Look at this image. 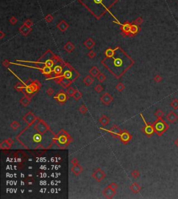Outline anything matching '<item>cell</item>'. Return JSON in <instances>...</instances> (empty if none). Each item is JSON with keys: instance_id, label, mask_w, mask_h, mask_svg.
<instances>
[{"instance_id": "cell-1", "label": "cell", "mask_w": 178, "mask_h": 199, "mask_svg": "<svg viewBox=\"0 0 178 199\" xmlns=\"http://www.w3.org/2000/svg\"><path fill=\"white\" fill-rule=\"evenodd\" d=\"M154 126L155 133L158 136H162L169 128L168 124L165 122L162 118H157V119L152 124Z\"/></svg>"}, {"instance_id": "cell-2", "label": "cell", "mask_w": 178, "mask_h": 199, "mask_svg": "<svg viewBox=\"0 0 178 199\" xmlns=\"http://www.w3.org/2000/svg\"><path fill=\"white\" fill-rule=\"evenodd\" d=\"M34 129L37 131V133H41V135L46 133L49 130V127L47 124L46 122H45L43 120L39 119L38 121V122H36V124L34 126Z\"/></svg>"}, {"instance_id": "cell-3", "label": "cell", "mask_w": 178, "mask_h": 199, "mask_svg": "<svg viewBox=\"0 0 178 199\" xmlns=\"http://www.w3.org/2000/svg\"><path fill=\"white\" fill-rule=\"evenodd\" d=\"M105 172L100 168L96 169L92 174V177L94 180H95L98 183H100L106 178Z\"/></svg>"}, {"instance_id": "cell-4", "label": "cell", "mask_w": 178, "mask_h": 199, "mask_svg": "<svg viewBox=\"0 0 178 199\" xmlns=\"http://www.w3.org/2000/svg\"><path fill=\"white\" fill-rule=\"evenodd\" d=\"M141 116L142 119H143V121H144V123H145V126L143 128V133H144L147 137H151L152 135H153L154 133H155V130H154L153 125H152V124L150 125V124H147L146 120L144 119V118H143V115H142V114H141Z\"/></svg>"}, {"instance_id": "cell-5", "label": "cell", "mask_w": 178, "mask_h": 199, "mask_svg": "<svg viewBox=\"0 0 178 199\" xmlns=\"http://www.w3.org/2000/svg\"><path fill=\"white\" fill-rule=\"evenodd\" d=\"M22 119L28 126H31L36 121V120L37 119V117L32 112L29 111L23 117Z\"/></svg>"}, {"instance_id": "cell-6", "label": "cell", "mask_w": 178, "mask_h": 199, "mask_svg": "<svg viewBox=\"0 0 178 199\" xmlns=\"http://www.w3.org/2000/svg\"><path fill=\"white\" fill-rule=\"evenodd\" d=\"M40 85H41L40 82L33 81L30 85L26 86V87L25 88V90H26V92L29 95H31V94L36 92L40 89Z\"/></svg>"}, {"instance_id": "cell-7", "label": "cell", "mask_w": 178, "mask_h": 199, "mask_svg": "<svg viewBox=\"0 0 178 199\" xmlns=\"http://www.w3.org/2000/svg\"><path fill=\"white\" fill-rule=\"evenodd\" d=\"M102 194L105 197L106 199H111L115 196L116 194V190H114L112 188H111L109 185L106 187L102 191Z\"/></svg>"}, {"instance_id": "cell-8", "label": "cell", "mask_w": 178, "mask_h": 199, "mask_svg": "<svg viewBox=\"0 0 178 199\" xmlns=\"http://www.w3.org/2000/svg\"><path fill=\"white\" fill-rule=\"evenodd\" d=\"M100 101L104 105H105L106 106L109 105L110 104L113 102V96H111L109 93L106 92L105 94H103L100 97Z\"/></svg>"}, {"instance_id": "cell-9", "label": "cell", "mask_w": 178, "mask_h": 199, "mask_svg": "<svg viewBox=\"0 0 178 199\" xmlns=\"http://www.w3.org/2000/svg\"><path fill=\"white\" fill-rule=\"evenodd\" d=\"M54 98L57 99V101L60 104H64L65 101L68 100V94L65 93L63 90H61L59 92H58L57 95L54 96Z\"/></svg>"}, {"instance_id": "cell-10", "label": "cell", "mask_w": 178, "mask_h": 199, "mask_svg": "<svg viewBox=\"0 0 178 199\" xmlns=\"http://www.w3.org/2000/svg\"><path fill=\"white\" fill-rule=\"evenodd\" d=\"M109 132L110 133L111 135H112L114 137L120 138V136L122 133V130L120 129V128L117 125H114L109 129Z\"/></svg>"}, {"instance_id": "cell-11", "label": "cell", "mask_w": 178, "mask_h": 199, "mask_svg": "<svg viewBox=\"0 0 178 199\" xmlns=\"http://www.w3.org/2000/svg\"><path fill=\"white\" fill-rule=\"evenodd\" d=\"M14 144V141L10 139V138H8V139H6L4 141H2L1 144H0V149L1 150H8V149H10V147L13 146V144Z\"/></svg>"}, {"instance_id": "cell-12", "label": "cell", "mask_w": 178, "mask_h": 199, "mask_svg": "<svg viewBox=\"0 0 178 199\" xmlns=\"http://www.w3.org/2000/svg\"><path fill=\"white\" fill-rule=\"evenodd\" d=\"M132 138V136L130 134V133L127 130H124L122 131V133H121V135L120 136V139L122 143H124L125 144H127L130 142Z\"/></svg>"}, {"instance_id": "cell-13", "label": "cell", "mask_w": 178, "mask_h": 199, "mask_svg": "<svg viewBox=\"0 0 178 199\" xmlns=\"http://www.w3.org/2000/svg\"><path fill=\"white\" fill-rule=\"evenodd\" d=\"M166 119L167 121L170 123V124H173L175 122H176L178 120V115L173 111H170L167 114H166Z\"/></svg>"}, {"instance_id": "cell-14", "label": "cell", "mask_w": 178, "mask_h": 199, "mask_svg": "<svg viewBox=\"0 0 178 199\" xmlns=\"http://www.w3.org/2000/svg\"><path fill=\"white\" fill-rule=\"evenodd\" d=\"M83 171H84V169L79 164H74L71 168V171L73 172V174L76 176H79L83 172Z\"/></svg>"}, {"instance_id": "cell-15", "label": "cell", "mask_w": 178, "mask_h": 199, "mask_svg": "<svg viewBox=\"0 0 178 199\" xmlns=\"http://www.w3.org/2000/svg\"><path fill=\"white\" fill-rule=\"evenodd\" d=\"M32 31V28L31 27H29L26 25L23 24L22 26H21L19 28V32L20 33L21 35H24V36H26L28 35Z\"/></svg>"}, {"instance_id": "cell-16", "label": "cell", "mask_w": 178, "mask_h": 199, "mask_svg": "<svg viewBox=\"0 0 178 199\" xmlns=\"http://www.w3.org/2000/svg\"><path fill=\"white\" fill-rule=\"evenodd\" d=\"M69 24H68L65 20H61L60 21L57 25V29L61 32H65L68 30V29L69 28Z\"/></svg>"}, {"instance_id": "cell-17", "label": "cell", "mask_w": 178, "mask_h": 199, "mask_svg": "<svg viewBox=\"0 0 178 199\" xmlns=\"http://www.w3.org/2000/svg\"><path fill=\"white\" fill-rule=\"evenodd\" d=\"M31 101V97L29 96V95H24L22 98H21L20 100V104H21L23 107H26V106H28V105L30 104Z\"/></svg>"}, {"instance_id": "cell-18", "label": "cell", "mask_w": 178, "mask_h": 199, "mask_svg": "<svg viewBox=\"0 0 178 199\" xmlns=\"http://www.w3.org/2000/svg\"><path fill=\"white\" fill-rule=\"evenodd\" d=\"M131 26V24L128 23V22H126V23H125V24H123L122 26V35L130 36Z\"/></svg>"}, {"instance_id": "cell-19", "label": "cell", "mask_w": 178, "mask_h": 199, "mask_svg": "<svg viewBox=\"0 0 178 199\" xmlns=\"http://www.w3.org/2000/svg\"><path fill=\"white\" fill-rule=\"evenodd\" d=\"M63 49H64V50H65L66 52L70 54V53H72V52H73V51H74V49H75V46L74 45V44H73V42H68L65 45L63 46Z\"/></svg>"}, {"instance_id": "cell-20", "label": "cell", "mask_w": 178, "mask_h": 199, "mask_svg": "<svg viewBox=\"0 0 178 199\" xmlns=\"http://www.w3.org/2000/svg\"><path fill=\"white\" fill-rule=\"evenodd\" d=\"M84 45L88 49H91L95 47V42L91 38H89L84 42Z\"/></svg>"}, {"instance_id": "cell-21", "label": "cell", "mask_w": 178, "mask_h": 199, "mask_svg": "<svg viewBox=\"0 0 178 199\" xmlns=\"http://www.w3.org/2000/svg\"><path fill=\"white\" fill-rule=\"evenodd\" d=\"M130 189L134 194H138L141 190V187L137 183H134L130 186Z\"/></svg>"}, {"instance_id": "cell-22", "label": "cell", "mask_w": 178, "mask_h": 199, "mask_svg": "<svg viewBox=\"0 0 178 199\" xmlns=\"http://www.w3.org/2000/svg\"><path fill=\"white\" fill-rule=\"evenodd\" d=\"M99 122L102 126H106L110 123V119L106 115L103 114L100 117V118L99 119Z\"/></svg>"}, {"instance_id": "cell-23", "label": "cell", "mask_w": 178, "mask_h": 199, "mask_svg": "<svg viewBox=\"0 0 178 199\" xmlns=\"http://www.w3.org/2000/svg\"><path fill=\"white\" fill-rule=\"evenodd\" d=\"M83 82H84V83L86 86H90V85L94 83V79L93 78L92 76L87 75V76H86L84 78Z\"/></svg>"}, {"instance_id": "cell-24", "label": "cell", "mask_w": 178, "mask_h": 199, "mask_svg": "<svg viewBox=\"0 0 178 199\" xmlns=\"http://www.w3.org/2000/svg\"><path fill=\"white\" fill-rule=\"evenodd\" d=\"M58 83L60 85H61L63 87H64V88H69L70 85L71 84V81H70L69 80L65 79L64 77L60 79V80L58 81Z\"/></svg>"}, {"instance_id": "cell-25", "label": "cell", "mask_w": 178, "mask_h": 199, "mask_svg": "<svg viewBox=\"0 0 178 199\" xmlns=\"http://www.w3.org/2000/svg\"><path fill=\"white\" fill-rule=\"evenodd\" d=\"M100 71L99 70V69L97 68V67L96 66H93L91 67V69L89 70V74L93 76V77H95L97 78V76L99 74Z\"/></svg>"}, {"instance_id": "cell-26", "label": "cell", "mask_w": 178, "mask_h": 199, "mask_svg": "<svg viewBox=\"0 0 178 199\" xmlns=\"http://www.w3.org/2000/svg\"><path fill=\"white\" fill-rule=\"evenodd\" d=\"M139 31V28H138V25H136V24H131V29H130V36H134Z\"/></svg>"}, {"instance_id": "cell-27", "label": "cell", "mask_w": 178, "mask_h": 199, "mask_svg": "<svg viewBox=\"0 0 178 199\" xmlns=\"http://www.w3.org/2000/svg\"><path fill=\"white\" fill-rule=\"evenodd\" d=\"M10 126L12 130H17L20 127V124L17 121H13L11 122V124H10Z\"/></svg>"}, {"instance_id": "cell-28", "label": "cell", "mask_w": 178, "mask_h": 199, "mask_svg": "<svg viewBox=\"0 0 178 199\" xmlns=\"http://www.w3.org/2000/svg\"><path fill=\"white\" fill-rule=\"evenodd\" d=\"M97 79L99 83H104V82L105 81V80L106 79V76L105 74H103V73L100 72V73H99V74L97 76Z\"/></svg>"}, {"instance_id": "cell-29", "label": "cell", "mask_w": 178, "mask_h": 199, "mask_svg": "<svg viewBox=\"0 0 178 199\" xmlns=\"http://www.w3.org/2000/svg\"><path fill=\"white\" fill-rule=\"evenodd\" d=\"M115 53V50H113L112 49H107L105 51V56L107 58H111L114 55Z\"/></svg>"}, {"instance_id": "cell-30", "label": "cell", "mask_w": 178, "mask_h": 199, "mask_svg": "<svg viewBox=\"0 0 178 199\" xmlns=\"http://www.w3.org/2000/svg\"><path fill=\"white\" fill-rule=\"evenodd\" d=\"M14 88L16 89V90L17 91V92H21V91H22L23 89H25L24 85L22 83H17L15 85Z\"/></svg>"}, {"instance_id": "cell-31", "label": "cell", "mask_w": 178, "mask_h": 199, "mask_svg": "<svg viewBox=\"0 0 178 199\" xmlns=\"http://www.w3.org/2000/svg\"><path fill=\"white\" fill-rule=\"evenodd\" d=\"M76 90H75V89L74 88H73V87H69V88H68L67 92H66V93L68 94V95L69 96L73 97V95H74Z\"/></svg>"}, {"instance_id": "cell-32", "label": "cell", "mask_w": 178, "mask_h": 199, "mask_svg": "<svg viewBox=\"0 0 178 199\" xmlns=\"http://www.w3.org/2000/svg\"><path fill=\"white\" fill-rule=\"evenodd\" d=\"M170 105L175 110H178V100L177 99H173V101H171V103L170 104Z\"/></svg>"}, {"instance_id": "cell-33", "label": "cell", "mask_w": 178, "mask_h": 199, "mask_svg": "<svg viewBox=\"0 0 178 199\" xmlns=\"http://www.w3.org/2000/svg\"><path fill=\"white\" fill-rule=\"evenodd\" d=\"M42 72L45 75H49L52 73V67L45 66L42 69Z\"/></svg>"}, {"instance_id": "cell-34", "label": "cell", "mask_w": 178, "mask_h": 199, "mask_svg": "<svg viewBox=\"0 0 178 199\" xmlns=\"http://www.w3.org/2000/svg\"><path fill=\"white\" fill-rule=\"evenodd\" d=\"M79 111L80 113H81L82 114H86L88 112V108L85 105H81V106L79 108Z\"/></svg>"}, {"instance_id": "cell-35", "label": "cell", "mask_w": 178, "mask_h": 199, "mask_svg": "<svg viewBox=\"0 0 178 199\" xmlns=\"http://www.w3.org/2000/svg\"><path fill=\"white\" fill-rule=\"evenodd\" d=\"M115 89H116L118 92H121L122 91H124V90L125 89V85L122 83H118L117 85L115 86Z\"/></svg>"}, {"instance_id": "cell-36", "label": "cell", "mask_w": 178, "mask_h": 199, "mask_svg": "<svg viewBox=\"0 0 178 199\" xmlns=\"http://www.w3.org/2000/svg\"><path fill=\"white\" fill-rule=\"evenodd\" d=\"M140 175H141V174H140L139 171H138V170H134L131 173V176L134 179H137V178H138L140 177Z\"/></svg>"}, {"instance_id": "cell-37", "label": "cell", "mask_w": 178, "mask_h": 199, "mask_svg": "<svg viewBox=\"0 0 178 199\" xmlns=\"http://www.w3.org/2000/svg\"><path fill=\"white\" fill-rule=\"evenodd\" d=\"M82 97V94H81V92H79V90H76L74 95H73V98L76 100V101H79L80 99Z\"/></svg>"}, {"instance_id": "cell-38", "label": "cell", "mask_w": 178, "mask_h": 199, "mask_svg": "<svg viewBox=\"0 0 178 199\" xmlns=\"http://www.w3.org/2000/svg\"><path fill=\"white\" fill-rule=\"evenodd\" d=\"M154 116H155L157 118H162V117L164 116V112L162 111V110L159 109V110H157V111L155 112Z\"/></svg>"}, {"instance_id": "cell-39", "label": "cell", "mask_w": 178, "mask_h": 199, "mask_svg": "<svg viewBox=\"0 0 178 199\" xmlns=\"http://www.w3.org/2000/svg\"><path fill=\"white\" fill-rule=\"evenodd\" d=\"M54 72L55 73L56 75H59V74H61V72H62V67H61V66H59V65L56 66V67H54Z\"/></svg>"}, {"instance_id": "cell-40", "label": "cell", "mask_w": 178, "mask_h": 199, "mask_svg": "<svg viewBox=\"0 0 178 199\" xmlns=\"http://www.w3.org/2000/svg\"><path fill=\"white\" fill-rule=\"evenodd\" d=\"M143 22V20L142 17H138L134 21V24H136V25H138V26L142 24Z\"/></svg>"}, {"instance_id": "cell-41", "label": "cell", "mask_w": 178, "mask_h": 199, "mask_svg": "<svg viewBox=\"0 0 178 199\" xmlns=\"http://www.w3.org/2000/svg\"><path fill=\"white\" fill-rule=\"evenodd\" d=\"M95 91L97 92V93H101L102 92L104 91V88L100 85V84H97V85L95 87Z\"/></svg>"}, {"instance_id": "cell-42", "label": "cell", "mask_w": 178, "mask_h": 199, "mask_svg": "<svg viewBox=\"0 0 178 199\" xmlns=\"http://www.w3.org/2000/svg\"><path fill=\"white\" fill-rule=\"evenodd\" d=\"M73 76V73L71 72V71H65L63 74V77L67 79H70V78H72Z\"/></svg>"}, {"instance_id": "cell-43", "label": "cell", "mask_w": 178, "mask_h": 199, "mask_svg": "<svg viewBox=\"0 0 178 199\" xmlns=\"http://www.w3.org/2000/svg\"><path fill=\"white\" fill-rule=\"evenodd\" d=\"M53 20H54V17L51 14H48V15H47L45 17V20L47 22H48V23L52 22Z\"/></svg>"}, {"instance_id": "cell-44", "label": "cell", "mask_w": 178, "mask_h": 199, "mask_svg": "<svg viewBox=\"0 0 178 199\" xmlns=\"http://www.w3.org/2000/svg\"><path fill=\"white\" fill-rule=\"evenodd\" d=\"M162 80H163V78H162V76H161V75H159V74H157V75H156L154 77V80L155 83H161L162 81Z\"/></svg>"}, {"instance_id": "cell-45", "label": "cell", "mask_w": 178, "mask_h": 199, "mask_svg": "<svg viewBox=\"0 0 178 199\" xmlns=\"http://www.w3.org/2000/svg\"><path fill=\"white\" fill-rule=\"evenodd\" d=\"M9 22H10V24H12V25H16V24L17 23V19L15 16H12V17L10 18Z\"/></svg>"}, {"instance_id": "cell-46", "label": "cell", "mask_w": 178, "mask_h": 199, "mask_svg": "<svg viewBox=\"0 0 178 199\" xmlns=\"http://www.w3.org/2000/svg\"><path fill=\"white\" fill-rule=\"evenodd\" d=\"M46 93H47V95L49 96H52L54 94V89L52 88H49L47 90V91H46Z\"/></svg>"}, {"instance_id": "cell-47", "label": "cell", "mask_w": 178, "mask_h": 199, "mask_svg": "<svg viewBox=\"0 0 178 199\" xmlns=\"http://www.w3.org/2000/svg\"><path fill=\"white\" fill-rule=\"evenodd\" d=\"M96 53L94 51H93V50H90V51H89V53L88 54V56L89 57V58H91V59H93V58H94L95 56H96Z\"/></svg>"}, {"instance_id": "cell-48", "label": "cell", "mask_w": 178, "mask_h": 199, "mask_svg": "<svg viewBox=\"0 0 178 199\" xmlns=\"http://www.w3.org/2000/svg\"><path fill=\"white\" fill-rule=\"evenodd\" d=\"M24 25H26V26H29V27H32L33 24V22L31 20H25L24 22Z\"/></svg>"}, {"instance_id": "cell-49", "label": "cell", "mask_w": 178, "mask_h": 199, "mask_svg": "<svg viewBox=\"0 0 178 199\" xmlns=\"http://www.w3.org/2000/svg\"><path fill=\"white\" fill-rule=\"evenodd\" d=\"M68 135V132H66L65 130H60L58 133V134H57V137H60V136H62V135Z\"/></svg>"}, {"instance_id": "cell-50", "label": "cell", "mask_w": 178, "mask_h": 199, "mask_svg": "<svg viewBox=\"0 0 178 199\" xmlns=\"http://www.w3.org/2000/svg\"><path fill=\"white\" fill-rule=\"evenodd\" d=\"M45 66L52 67L54 65V61L52 60H47V61L45 63Z\"/></svg>"}, {"instance_id": "cell-51", "label": "cell", "mask_w": 178, "mask_h": 199, "mask_svg": "<svg viewBox=\"0 0 178 199\" xmlns=\"http://www.w3.org/2000/svg\"><path fill=\"white\" fill-rule=\"evenodd\" d=\"M109 186L111 188H112L113 189H114V190H117V189H118V184L115 183H110L109 184Z\"/></svg>"}, {"instance_id": "cell-52", "label": "cell", "mask_w": 178, "mask_h": 199, "mask_svg": "<svg viewBox=\"0 0 178 199\" xmlns=\"http://www.w3.org/2000/svg\"><path fill=\"white\" fill-rule=\"evenodd\" d=\"M71 164H72L73 165H74V164H79V161H78L77 158H73V159H71Z\"/></svg>"}, {"instance_id": "cell-53", "label": "cell", "mask_w": 178, "mask_h": 199, "mask_svg": "<svg viewBox=\"0 0 178 199\" xmlns=\"http://www.w3.org/2000/svg\"><path fill=\"white\" fill-rule=\"evenodd\" d=\"M2 65L5 67H8L10 65V62L8 61V60H4L3 62H2Z\"/></svg>"}, {"instance_id": "cell-54", "label": "cell", "mask_w": 178, "mask_h": 199, "mask_svg": "<svg viewBox=\"0 0 178 199\" xmlns=\"http://www.w3.org/2000/svg\"><path fill=\"white\" fill-rule=\"evenodd\" d=\"M34 180L33 179V178H28V180H27V181H26V183H27V184H32L34 183Z\"/></svg>"}, {"instance_id": "cell-55", "label": "cell", "mask_w": 178, "mask_h": 199, "mask_svg": "<svg viewBox=\"0 0 178 199\" xmlns=\"http://www.w3.org/2000/svg\"><path fill=\"white\" fill-rule=\"evenodd\" d=\"M33 82V81L32 80L29 79L28 80H26V81L25 82V85H26V86H29V85H31V84Z\"/></svg>"}, {"instance_id": "cell-56", "label": "cell", "mask_w": 178, "mask_h": 199, "mask_svg": "<svg viewBox=\"0 0 178 199\" xmlns=\"http://www.w3.org/2000/svg\"><path fill=\"white\" fill-rule=\"evenodd\" d=\"M5 36H6V33H4L2 31H0V39H1V40L3 39Z\"/></svg>"}, {"instance_id": "cell-57", "label": "cell", "mask_w": 178, "mask_h": 199, "mask_svg": "<svg viewBox=\"0 0 178 199\" xmlns=\"http://www.w3.org/2000/svg\"><path fill=\"white\" fill-rule=\"evenodd\" d=\"M174 144H175L177 147H178V138H177V139L174 141Z\"/></svg>"}, {"instance_id": "cell-58", "label": "cell", "mask_w": 178, "mask_h": 199, "mask_svg": "<svg viewBox=\"0 0 178 199\" xmlns=\"http://www.w3.org/2000/svg\"><path fill=\"white\" fill-rule=\"evenodd\" d=\"M95 2L97 3V4H99L102 2V0H95Z\"/></svg>"}]
</instances>
